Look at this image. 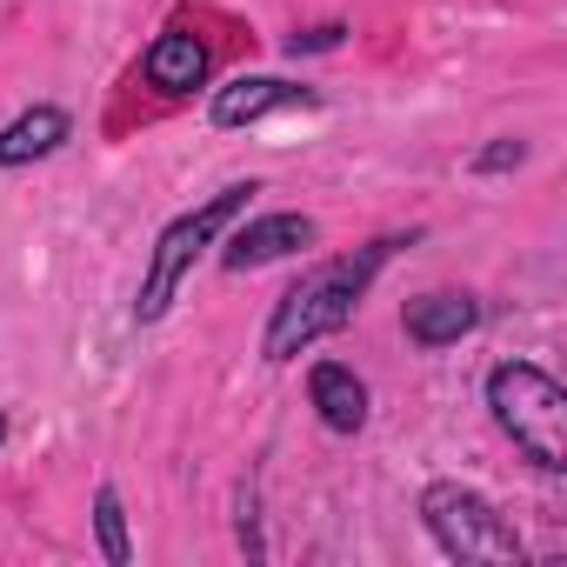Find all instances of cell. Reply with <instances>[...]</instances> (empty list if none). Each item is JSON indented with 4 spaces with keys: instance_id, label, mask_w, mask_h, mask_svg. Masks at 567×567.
<instances>
[{
    "instance_id": "4fadbf2b",
    "label": "cell",
    "mask_w": 567,
    "mask_h": 567,
    "mask_svg": "<svg viewBox=\"0 0 567 567\" xmlns=\"http://www.w3.org/2000/svg\"><path fill=\"white\" fill-rule=\"evenodd\" d=\"M288 48H295V54H321V48H341V28H308V34H295Z\"/></svg>"
},
{
    "instance_id": "8fae6325",
    "label": "cell",
    "mask_w": 567,
    "mask_h": 567,
    "mask_svg": "<svg viewBox=\"0 0 567 567\" xmlns=\"http://www.w3.org/2000/svg\"><path fill=\"white\" fill-rule=\"evenodd\" d=\"M94 534H101V554H107L114 567H127L134 547H127V514H121V494H114V487L94 494Z\"/></svg>"
},
{
    "instance_id": "5bb4252c",
    "label": "cell",
    "mask_w": 567,
    "mask_h": 567,
    "mask_svg": "<svg viewBox=\"0 0 567 567\" xmlns=\"http://www.w3.org/2000/svg\"><path fill=\"white\" fill-rule=\"evenodd\" d=\"M0 441H8V414H0Z\"/></svg>"
},
{
    "instance_id": "7c38bea8",
    "label": "cell",
    "mask_w": 567,
    "mask_h": 567,
    "mask_svg": "<svg viewBox=\"0 0 567 567\" xmlns=\"http://www.w3.org/2000/svg\"><path fill=\"white\" fill-rule=\"evenodd\" d=\"M527 161V147L520 141H494V147H481L474 154V174H507V167H520Z\"/></svg>"
},
{
    "instance_id": "52a82bcc",
    "label": "cell",
    "mask_w": 567,
    "mask_h": 567,
    "mask_svg": "<svg viewBox=\"0 0 567 567\" xmlns=\"http://www.w3.org/2000/svg\"><path fill=\"white\" fill-rule=\"evenodd\" d=\"M308 394H315V414H321L334 434H361V427H368V388H361L354 368L321 361V368L308 374Z\"/></svg>"
},
{
    "instance_id": "3957f363",
    "label": "cell",
    "mask_w": 567,
    "mask_h": 567,
    "mask_svg": "<svg viewBox=\"0 0 567 567\" xmlns=\"http://www.w3.org/2000/svg\"><path fill=\"white\" fill-rule=\"evenodd\" d=\"M247 194H260L254 181H234V187H220L207 207H194V214H181V220H167L161 227V240H154V267H147V280H141V301H134V321H161L167 315V301H174V288L187 280V267L200 260V247L247 207Z\"/></svg>"
},
{
    "instance_id": "6da1fadb",
    "label": "cell",
    "mask_w": 567,
    "mask_h": 567,
    "mask_svg": "<svg viewBox=\"0 0 567 567\" xmlns=\"http://www.w3.org/2000/svg\"><path fill=\"white\" fill-rule=\"evenodd\" d=\"M394 247H401V240H368V247H354V254H341V260L315 267L308 280H295V288L280 295V308H274L267 334H260V354H267V361H295V354H301V348H315L321 334H341V328L354 321L361 295H368V280L388 267V254H394Z\"/></svg>"
},
{
    "instance_id": "ba28073f",
    "label": "cell",
    "mask_w": 567,
    "mask_h": 567,
    "mask_svg": "<svg viewBox=\"0 0 567 567\" xmlns=\"http://www.w3.org/2000/svg\"><path fill=\"white\" fill-rule=\"evenodd\" d=\"M147 87H161V94H194L200 81H207V48L187 34V28H174V34H161L154 48H147Z\"/></svg>"
},
{
    "instance_id": "5b68a950",
    "label": "cell",
    "mask_w": 567,
    "mask_h": 567,
    "mask_svg": "<svg viewBox=\"0 0 567 567\" xmlns=\"http://www.w3.org/2000/svg\"><path fill=\"white\" fill-rule=\"evenodd\" d=\"M315 240V220L308 214H260V220H247L234 240H227V274H247V267H267V260H280V254H295V247H308Z\"/></svg>"
},
{
    "instance_id": "7a4b0ae2",
    "label": "cell",
    "mask_w": 567,
    "mask_h": 567,
    "mask_svg": "<svg viewBox=\"0 0 567 567\" xmlns=\"http://www.w3.org/2000/svg\"><path fill=\"white\" fill-rule=\"evenodd\" d=\"M487 408H494L501 434L540 474H560L567 467V394L554 388V374H540L527 361H501L487 374Z\"/></svg>"
},
{
    "instance_id": "9c48e42d",
    "label": "cell",
    "mask_w": 567,
    "mask_h": 567,
    "mask_svg": "<svg viewBox=\"0 0 567 567\" xmlns=\"http://www.w3.org/2000/svg\"><path fill=\"white\" fill-rule=\"evenodd\" d=\"M474 321H481L474 295H421V301H408V341H421V348H447V341L474 334Z\"/></svg>"
},
{
    "instance_id": "8992f818",
    "label": "cell",
    "mask_w": 567,
    "mask_h": 567,
    "mask_svg": "<svg viewBox=\"0 0 567 567\" xmlns=\"http://www.w3.org/2000/svg\"><path fill=\"white\" fill-rule=\"evenodd\" d=\"M274 107H315L308 87H288V81H274V74H240L214 94V127H247Z\"/></svg>"
},
{
    "instance_id": "277c9868",
    "label": "cell",
    "mask_w": 567,
    "mask_h": 567,
    "mask_svg": "<svg viewBox=\"0 0 567 567\" xmlns=\"http://www.w3.org/2000/svg\"><path fill=\"white\" fill-rule=\"evenodd\" d=\"M421 520L441 540V554H454V560H481V567H514L520 560V534L494 514L487 494H474L461 481H434L421 494Z\"/></svg>"
},
{
    "instance_id": "30bf717a",
    "label": "cell",
    "mask_w": 567,
    "mask_h": 567,
    "mask_svg": "<svg viewBox=\"0 0 567 567\" xmlns=\"http://www.w3.org/2000/svg\"><path fill=\"white\" fill-rule=\"evenodd\" d=\"M68 141V114L61 107H28L8 134H0V167H28L41 154H54Z\"/></svg>"
}]
</instances>
